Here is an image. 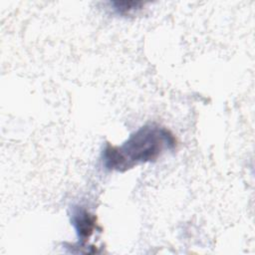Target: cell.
Here are the masks:
<instances>
[{
	"mask_svg": "<svg viewBox=\"0 0 255 255\" xmlns=\"http://www.w3.org/2000/svg\"><path fill=\"white\" fill-rule=\"evenodd\" d=\"M172 132L156 124L139 128L121 145L108 143L103 151V164L109 170L124 172L139 163L155 161L165 150L173 149Z\"/></svg>",
	"mask_w": 255,
	"mask_h": 255,
	"instance_id": "1",
	"label": "cell"
},
{
	"mask_svg": "<svg viewBox=\"0 0 255 255\" xmlns=\"http://www.w3.org/2000/svg\"><path fill=\"white\" fill-rule=\"evenodd\" d=\"M72 222L82 244L86 243L98 228L97 216L81 206L73 209Z\"/></svg>",
	"mask_w": 255,
	"mask_h": 255,
	"instance_id": "2",
	"label": "cell"
},
{
	"mask_svg": "<svg viewBox=\"0 0 255 255\" xmlns=\"http://www.w3.org/2000/svg\"><path fill=\"white\" fill-rule=\"evenodd\" d=\"M111 4L114 6L115 11L121 15H128L131 12L141 9L144 5V3L138 1H114Z\"/></svg>",
	"mask_w": 255,
	"mask_h": 255,
	"instance_id": "3",
	"label": "cell"
}]
</instances>
